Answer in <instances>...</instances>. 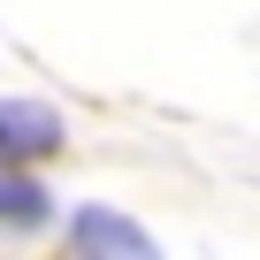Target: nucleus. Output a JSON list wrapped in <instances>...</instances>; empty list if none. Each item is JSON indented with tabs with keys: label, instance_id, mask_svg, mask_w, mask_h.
<instances>
[{
	"label": "nucleus",
	"instance_id": "f257e3e1",
	"mask_svg": "<svg viewBox=\"0 0 260 260\" xmlns=\"http://www.w3.org/2000/svg\"><path fill=\"white\" fill-rule=\"evenodd\" d=\"M61 146V115L31 100H0V153H54Z\"/></svg>",
	"mask_w": 260,
	"mask_h": 260
},
{
	"label": "nucleus",
	"instance_id": "7ed1b4c3",
	"mask_svg": "<svg viewBox=\"0 0 260 260\" xmlns=\"http://www.w3.org/2000/svg\"><path fill=\"white\" fill-rule=\"evenodd\" d=\"M0 222L39 230V222H46V191H39L31 176H0Z\"/></svg>",
	"mask_w": 260,
	"mask_h": 260
},
{
	"label": "nucleus",
	"instance_id": "f03ea898",
	"mask_svg": "<svg viewBox=\"0 0 260 260\" xmlns=\"http://www.w3.org/2000/svg\"><path fill=\"white\" fill-rule=\"evenodd\" d=\"M77 245H92V252H122V260H153V237H146L138 222L100 214V207H84V214H77Z\"/></svg>",
	"mask_w": 260,
	"mask_h": 260
}]
</instances>
